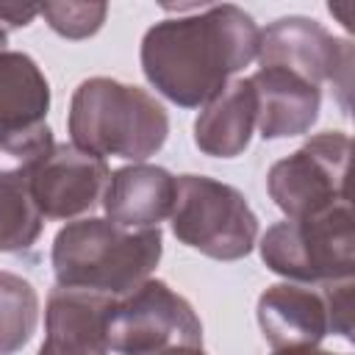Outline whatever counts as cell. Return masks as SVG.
<instances>
[{
	"instance_id": "1",
	"label": "cell",
	"mask_w": 355,
	"mask_h": 355,
	"mask_svg": "<svg viewBox=\"0 0 355 355\" xmlns=\"http://www.w3.org/2000/svg\"><path fill=\"white\" fill-rule=\"evenodd\" d=\"M261 28L233 6H194L155 22L141 39V72L147 83L180 108L205 105L258 55Z\"/></svg>"
},
{
	"instance_id": "20",
	"label": "cell",
	"mask_w": 355,
	"mask_h": 355,
	"mask_svg": "<svg viewBox=\"0 0 355 355\" xmlns=\"http://www.w3.org/2000/svg\"><path fill=\"white\" fill-rule=\"evenodd\" d=\"M352 8H355L352 3H341V6L338 3H330V14H336L347 31H352Z\"/></svg>"
},
{
	"instance_id": "12",
	"label": "cell",
	"mask_w": 355,
	"mask_h": 355,
	"mask_svg": "<svg viewBox=\"0 0 355 355\" xmlns=\"http://www.w3.org/2000/svg\"><path fill=\"white\" fill-rule=\"evenodd\" d=\"M114 300L55 286L44 305V341L36 355H108V313Z\"/></svg>"
},
{
	"instance_id": "13",
	"label": "cell",
	"mask_w": 355,
	"mask_h": 355,
	"mask_svg": "<svg viewBox=\"0 0 355 355\" xmlns=\"http://www.w3.org/2000/svg\"><path fill=\"white\" fill-rule=\"evenodd\" d=\"M250 83L255 89V128L263 139L302 136L319 119L322 89L305 78L280 67H261Z\"/></svg>"
},
{
	"instance_id": "6",
	"label": "cell",
	"mask_w": 355,
	"mask_h": 355,
	"mask_svg": "<svg viewBox=\"0 0 355 355\" xmlns=\"http://www.w3.org/2000/svg\"><path fill=\"white\" fill-rule=\"evenodd\" d=\"M258 327L272 349L319 347L336 333L352 338V277L324 286L275 283L258 297Z\"/></svg>"
},
{
	"instance_id": "8",
	"label": "cell",
	"mask_w": 355,
	"mask_h": 355,
	"mask_svg": "<svg viewBox=\"0 0 355 355\" xmlns=\"http://www.w3.org/2000/svg\"><path fill=\"white\" fill-rule=\"evenodd\" d=\"M352 141L344 130H324L311 136L300 150L272 164L266 189L286 219L327 211L349 202L347 169Z\"/></svg>"
},
{
	"instance_id": "2",
	"label": "cell",
	"mask_w": 355,
	"mask_h": 355,
	"mask_svg": "<svg viewBox=\"0 0 355 355\" xmlns=\"http://www.w3.org/2000/svg\"><path fill=\"white\" fill-rule=\"evenodd\" d=\"M164 252L158 227L130 230L111 219L67 222L53 239V275L61 288H83L119 300L155 272Z\"/></svg>"
},
{
	"instance_id": "17",
	"label": "cell",
	"mask_w": 355,
	"mask_h": 355,
	"mask_svg": "<svg viewBox=\"0 0 355 355\" xmlns=\"http://www.w3.org/2000/svg\"><path fill=\"white\" fill-rule=\"evenodd\" d=\"M39 294L22 275L0 269V355L19 352L36 333Z\"/></svg>"
},
{
	"instance_id": "16",
	"label": "cell",
	"mask_w": 355,
	"mask_h": 355,
	"mask_svg": "<svg viewBox=\"0 0 355 355\" xmlns=\"http://www.w3.org/2000/svg\"><path fill=\"white\" fill-rule=\"evenodd\" d=\"M42 227L44 216L31 194L28 169L0 172V252H28Z\"/></svg>"
},
{
	"instance_id": "22",
	"label": "cell",
	"mask_w": 355,
	"mask_h": 355,
	"mask_svg": "<svg viewBox=\"0 0 355 355\" xmlns=\"http://www.w3.org/2000/svg\"><path fill=\"white\" fill-rule=\"evenodd\" d=\"M158 355H205L202 347H172V349H164Z\"/></svg>"
},
{
	"instance_id": "18",
	"label": "cell",
	"mask_w": 355,
	"mask_h": 355,
	"mask_svg": "<svg viewBox=\"0 0 355 355\" xmlns=\"http://www.w3.org/2000/svg\"><path fill=\"white\" fill-rule=\"evenodd\" d=\"M44 22L64 39H89L94 36L108 14L105 3H44L39 6Z\"/></svg>"
},
{
	"instance_id": "4",
	"label": "cell",
	"mask_w": 355,
	"mask_h": 355,
	"mask_svg": "<svg viewBox=\"0 0 355 355\" xmlns=\"http://www.w3.org/2000/svg\"><path fill=\"white\" fill-rule=\"evenodd\" d=\"M261 261L288 283L324 286L355 272V230L349 202L300 219H283L261 236Z\"/></svg>"
},
{
	"instance_id": "11",
	"label": "cell",
	"mask_w": 355,
	"mask_h": 355,
	"mask_svg": "<svg viewBox=\"0 0 355 355\" xmlns=\"http://www.w3.org/2000/svg\"><path fill=\"white\" fill-rule=\"evenodd\" d=\"M111 169L103 158L67 144H53L31 169V194L44 219L75 222L103 205Z\"/></svg>"
},
{
	"instance_id": "3",
	"label": "cell",
	"mask_w": 355,
	"mask_h": 355,
	"mask_svg": "<svg viewBox=\"0 0 355 355\" xmlns=\"http://www.w3.org/2000/svg\"><path fill=\"white\" fill-rule=\"evenodd\" d=\"M67 130L75 147L103 161L111 155L141 164L164 147L169 116L141 86L97 75L80 80L72 92Z\"/></svg>"
},
{
	"instance_id": "9",
	"label": "cell",
	"mask_w": 355,
	"mask_h": 355,
	"mask_svg": "<svg viewBox=\"0 0 355 355\" xmlns=\"http://www.w3.org/2000/svg\"><path fill=\"white\" fill-rule=\"evenodd\" d=\"M50 83L39 64L19 50L0 53V172L31 169L50 153Z\"/></svg>"
},
{
	"instance_id": "7",
	"label": "cell",
	"mask_w": 355,
	"mask_h": 355,
	"mask_svg": "<svg viewBox=\"0 0 355 355\" xmlns=\"http://www.w3.org/2000/svg\"><path fill=\"white\" fill-rule=\"evenodd\" d=\"M172 347H202V322L191 302L164 280H144L114 300L108 349L116 355H158Z\"/></svg>"
},
{
	"instance_id": "5",
	"label": "cell",
	"mask_w": 355,
	"mask_h": 355,
	"mask_svg": "<svg viewBox=\"0 0 355 355\" xmlns=\"http://www.w3.org/2000/svg\"><path fill=\"white\" fill-rule=\"evenodd\" d=\"M169 225L180 244L214 261L247 258L258 241V216L244 194L205 175H178Z\"/></svg>"
},
{
	"instance_id": "23",
	"label": "cell",
	"mask_w": 355,
	"mask_h": 355,
	"mask_svg": "<svg viewBox=\"0 0 355 355\" xmlns=\"http://www.w3.org/2000/svg\"><path fill=\"white\" fill-rule=\"evenodd\" d=\"M6 42H8V33H6V31H3V28H0V53H3V50H6Z\"/></svg>"
},
{
	"instance_id": "15",
	"label": "cell",
	"mask_w": 355,
	"mask_h": 355,
	"mask_svg": "<svg viewBox=\"0 0 355 355\" xmlns=\"http://www.w3.org/2000/svg\"><path fill=\"white\" fill-rule=\"evenodd\" d=\"M255 130V89L250 78L222 86L194 119V144L211 158H236L250 147Z\"/></svg>"
},
{
	"instance_id": "19",
	"label": "cell",
	"mask_w": 355,
	"mask_h": 355,
	"mask_svg": "<svg viewBox=\"0 0 355 355\" xmlns=\"http://www.w3.org/2000/svg\"><path fill=\"white\" fill-rule=\"evenodd\" d=\"M39 17V6H14V3H0V28H25Z\"/></svg>"
},
{
	"instance_id": "14",
	"label": "cell",
	"mask_w": 355,
	"mask_h": 355,
	"mask_svg": "<svg viewBox=\"0 0 355 355\" xmlns=\"http://www.w3.org/2000/svg\"><path fill=\"white\" fill-rule=\"evenodd\" d=\"M175 191L178 178L169 169L155 164H128L111 172L103 194V211L105 219L119 227H158V222L172 214Z\"/></svg>"
},
{
	"instance_id": "21",
	"label": "cell",
	"mask_w": 355,
	"mask_h": 355,
	"mask_svg": "<svg viewBox=\"0 0 355 355\" xmlns=\"http://www.w3.org/2000/svg\"><path fill=\"white\" fill-rule=\"evenodd\" d=\"M272 355H341V352H330L322 347H294V349H275Z\"/></svg>"
},
{
	"instance_id": "10",
	"label": "cell",
	"mask_w": 355,
	"mask_h": 355,
	"mask_svg": "<svg viewBox=\"0 0 355 355\" xmlns=\"http://www.w3.org/2000/svg\"><path fill=\"white\" fill-rule=\"evenodd\" d=\"M255 61L261 67L288 69L319 89L322 83H333V89L341 92V103L347 108L352 44L347 39H336L322 22L297 14L269 22L258 36Z\"/></svg>"
}]
</instances>
